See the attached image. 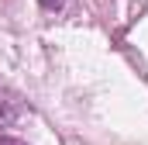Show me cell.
<instances>
[{
    "mask_svg": "<svg viewBox=\"0 0 148 145\" xmlns=\"http://www.w3.org/2000/svg\"><path fill=\"white\" fill-rule=\"evenodd\" d=\"M14 117H17V107H14V100H7V97L0 93V128H7Z\"/></svg>",
    "mask_w": 148,
    "mask_h": 145,
    "instance_id": "6da1fadb",
    "label": "cell"
},
{
    "mask_svg": "<svg viewBox=\"0 0 148 145\" xmlns=\"http://www.w3.org/2000/svg\"><path fill=\"white\" fill-rule=\"evenodd\" d=\"M38 3H41V7H45V10H59V7H62V3H66V0H38Z\"/></svg>",
    "mask_w": 148,
    "mask_h": 145,
    "instance_id": "7a4b0ae2",
    "label": "cell"
},
{
    "mask_svg": "<svg viewBox=\"0 0 148 145\" xmlns=\"http://www.w3.org/2000/svg\"><path fill=\"white\" fill-rule=\"evenodd\" d=\"M0 145H28V142H21V138H10V135H0Z\"/></svg>",
    "mask_w": 148,
    "mask_h": 145,
    "instance_id": "3957f363",
    "label": "cell"
}]
</instances>
